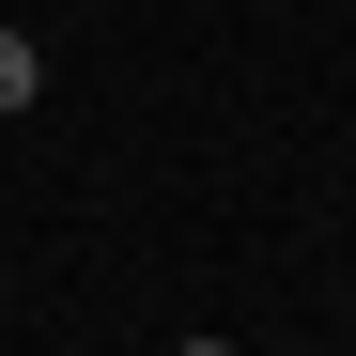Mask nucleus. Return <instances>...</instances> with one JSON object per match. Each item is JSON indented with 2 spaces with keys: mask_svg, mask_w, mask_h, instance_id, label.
<instances>
[{
  "mask_svg": "<svg viewBox=\"0 0 356 356\" xmlns=\"http://www.w3.org/2000/svg\"><path fill=\"white\" fill-rule=\"evenodd\" d=\"M31 93H47V47H31V31H0V108H31Z\"/></svg>",
  "mask_w": 356,
  "mask_h": 356,
  "instance_id": "nucleus-1",
  "label": "nucleus"
},
{
  "mask_svg": "<svg viewBox=\"0 0 356 356\" xmlns=\"http://www.w3.org/2000/svg\"><path fill=\"white\" fill-rule=\"evenodd\" d=\"M170 356H232V341H170Z\"/></svg>",
  "mask_w": 356,
  "mask_h": 356,
  "instance_id": "nucleus-2",
  "label": "nucleus"
}]
</instances>
